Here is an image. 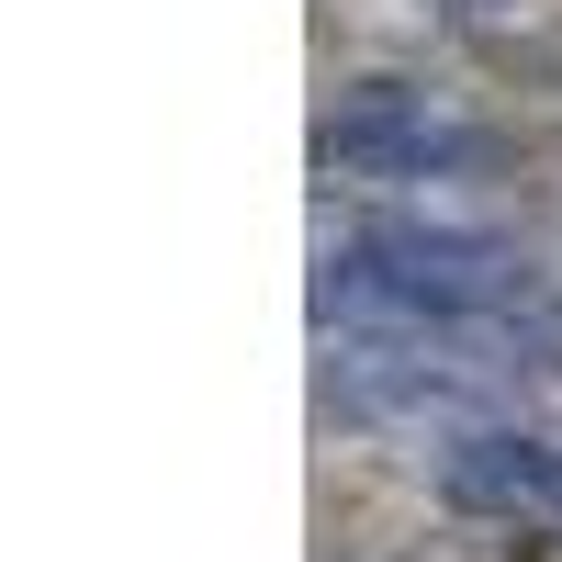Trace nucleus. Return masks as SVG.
<instances>
[{
    "label": "nucleus",
    "mask_w": 562,
    "mask_h": 562,
    "mask_svg": "<svg viewBox=\"0 0 562 562\" xmlns=\"http://www.w3.org/2000/svg\"><path fill=\"white\" fill-rule=\"evenodd\" d=\"M461 12H495V0H461Z\"/></svg>",
    "instance_id": "nucleus-4"
},
{
    "label": "nucleus",
    "mask_w": 562,
    "mask_h": 562,
    "mask_svg": "<svg viewBox=\"0 0 562 562\" xmlns=\"http://www.w3.org/2000/svg\"><path fill=\"white\" fill-rule=\"evenodd\" d=\"M315 158L326 169H371V180H450V169H495V135L439 113L416 79H360V90H338Z\"/></svg>",
    "instance_id": "nucleus-2"
},
{
    "label": "nucleus",
    "mask_w": 562,
    "mask_h": 562,
    "mask_svg": "<svg viewBox=\"0 0 562 562\" xmlns=\"http://www.w3.org/2000/svg\"><path fill=\"white\" fill-rule=\"evenodd\" d=\"M439 495L473 506V518H540V529H562V439L461 428V439L439 450Z\"/></svg>",
    "instance_id": "nucleus-3"
},
{
    "label": "nucleus",
    "mask_w": 562,
    "mask_h": 562,
    "mask_svg": "<svg viewBox=\"0 0 562 562\" xmlns=\"http://www.w3.org/2000/svg\"><path fill=\"white\" fill-rule=\"evenodd\" d=\"M326 315H394V326H495L540 304V270L461 225H371L349 259H326Z\"/></svg>",
    "instance_id": "nucleus-1"
}]
</instances>
